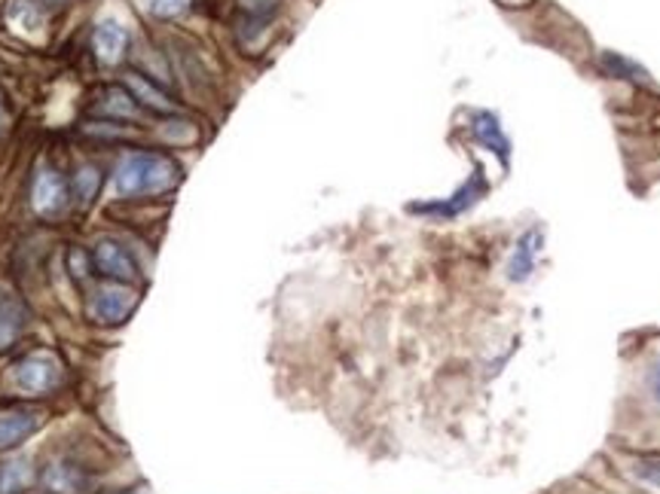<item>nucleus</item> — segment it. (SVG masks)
I'll list each match as a JSON object with an SVG mask.
<instances>
[{
  "mask_svg": "<svg viewBox=\"0 0 660 494\" xmlns=\"http://www.w3.org/2000/svg\"><path fill=\"white\" fill-rule=\"evenodd\" d=\"M93 46L98 62H105V65H120V62H126V55H129L132 34H129V28L120 25L117 19H105L101 25L95 28Z\"/></svg>",
  "mask_w": 660,
  "mask_h": 494,
  "instance_id": "obj_10",
  "label": "nucleus"
},
{
  "mask_svg": "<svg viewBox=\"0 0 660 494\" xmlns=\"http://www.w3.org/2000/svg\"><path fill=\"white\" fill-rule=\"evenodd\" d=\"M603 67H606L608 77H618V80H630V83H651V77H648L646 67H639L636 62H630V58H624V55L618 53H603Z\"/></svg>",
  "mask_w": 660,
  "mask_h": 494,
  "instance_id": "obj_18",
  "label": "nucleus"
},
{
  "mask_svg": "<svg viewBox=\"0 0 660 494\" xmlns=\"http://www.w3.org/2000/svg\"><path fill=\"white\" fill-rule=\"evenodd\" d=\"M7 22L22 34H34L43 28V3L41 0H10Z\"/></svg>",
  "mask_w": 660,
  "mask_h": 494,
  "instance_id": "obj_17",
  "label": "nucleus"
},
{
  "mask_svg": "<svg viewBox=\"0 0 660 494\" xmlns=\"http://www.w3.org/2000/svg\"><path fill=\"white\" fill-rule=\"evenodd\" d=\"M68 272L77 281L89 278V272H93V254H86L83 248H71V251H68Z\"/></svg>",
  "mask_w": 660,
  "mask_h": 494,
  "instance_id": "obj_22",
  "label": "nucleus"
},
{
  "mask_svg": "<svg viewBox=\"0 0 660 494\" xmlns=\"http://www.w3.org/2000/svg\"><path fill=\"white\" fill-rule=\"evenodd\" d=\"M41 3H50V7H55V3H65V0H41Z\"/></svg>",
  "mask_w": 660,
  "mask_h": 494,
  "instance_id": "obj_24",
  "label": "nucleus"
},
{
  "mask_svg": "<svg viewBox=\"0 0 660 494\" xmlns=\"http://www.w3.org/2000/svg\"><path fill=\"white\" fill-rule=\"evenodd\" d=\"M46 415L34 406H10L0 409V452H10L15 446L31 440L43 428Z\"/></svg>",
  "mask_w": 660,
  "mask_h": 494,
  "instance_id": "obj_7",
  "label": "nucleus"
},
{
  "mask_svg": "<svg viewBox=\"0 0 660 494\" xmlns=\"http://www.w3.org/2000/svg\"><path fill=\"white\" fill-rule=\"evenodd\" d=\"M541 251H544V232L539 227L526 229L520 239L513 241V251L508 256V281L513 284H523V281L532 278V272H535V263H539Z\"/></svg>",
  "mask_w": 660,
  "mask_h": 494,
  "instance_id": "obj_9",
  "label": "nucleus"
},
{
  "mask_svg": "<svg viewBox=\"0 0 660 494\" xmlns=\"http://www.w3.org/2000/svg\"><path fill=\"white\" fill-rule=\"evenodd\" d=\"M193 7V0H150V13L156 19H177Z\"/></svg>",
  "mask_w": 660,
  "mask_h": 494,
  "instance_id": "obj_21",
  "label": "nucleus"
},
{
  "mask_svg": "<svg viewBox=\"0 0 660 494\" xmlns=\"http://www.w3.org/2000/svg\"><path fill=\"white\" fill-rule=\"evenodd\" d=\"M28 308L10 290H0V351L15 345V339L25 333Z\"/></svg>",
  "mask_w": 660,
  "mask_h": 494,
  "instance_id": "obj_14",
  "label": "nucleus"
},
{
  "mask_svg": "<svg viewBox=\"0 0 660 494\" xmlns=\"http://www.w3.org/2000/svg\"><path fill=\"white\" fill-rule=\"evenodd\" d=\"M472 134L480 147L496 153L501 160V165H508V160H511V141H508V134H505L499 117H496L493 110H474Z\"/></svg>",
  "mask_w": 660,
  "mask_h": 494,
  "instance_id": "obj_11",
  "label": "nucleus"
},
{
  "mask_svg": "<svg viewBox=\"0 0 660 494\" xmlns=\"http://www.w3.org/2000/svg\"><path fill=\"white\" fill-rule=\"evenodd\" d=\"M630 470H634V476L642 482V485L660 492V458H642V461H636Z\"/></svg>",
  "mask_w": 660,
  "mask_h": 494,
  "instance_id": "obj_20",
  "label": "nucleus"
},
{
  "mask_svg": "<svg viewBox=\"0 0 660 494\" xmlns=\"http://www.w3.org/2000/svg\"><path fill=\"white\" fill-rule=\"evenodd\" d=\"M95 113H101V117H108V120L120 122V120H136V117L144 113V108H141V105H138L136 98L126 92V89H108L105 98L98 101Z\"/></svg>",
  "mask_w": 660,
  "mask_h": 494,
  "instance_id": "obj_16",
  "label": "nucleus"
},
{
  "mask_svg": "<svg viewBox=\"0 0 660 494\" xmlns=\"http://www.w3.org/2000/svg\"><path fill=\"white\" fill-rule=\"evenodd\" d=\"M93 266L105 281H120V284H136L138 266L129 248L117 239H101L93 251Z\"/></svg>",
  "mask_w": 660,
  "mask_h": 494,
  "instance_id": "obj_6",
  "label": "nucleus"
},
{
  "mask_svg": "<svg viewBox=\"0 0 660 494\" xmlns=\"http://www.w3.org/2000/svg\"><path fill=\"white\" fill-rule=\"evenodd\" d=\"M654 400L660 403V363H658V370H654Z\"/></svg>",
  "mask_w": 660,
  "mask_h": 494,
  "instance_id": "obj_23",
  "label": "nucleus"
},
{
  "mask_svg": "<svg viewBox=\"0 0 660 494\" xmlns=\"http://www.w3.org/2000/svg\"><path fill=\"white\" fill-rule=\"evenodd\" d=\"M98 184H101V177H98V168H95V165H83L80 172L71 177V189H74V196H77L83 205H89V201L95 199Z\"/></svg>",
  "mask_w": 660,
  "mask_h": 494,
  "instance_id": "obj_19",
  "label": "nucleus"
},
{
  "mask_svg": "<svg viewBox=\"0 0 660 494\" xmlns=\"http://www.w3.org/2000/svg\"><path fill=\"white\" fill-rule=\"evenodd\" d=\"M284 0H236V10H239V34L245 37V43L260 37L267 28L272 25V19L279 15Z\"/></svg>",
  "mask_w": 660,
  "mask_h": 494,
  "instance_id": "obj_12",
  "label": "nucleus"
},
{
  "mask_svg": "<svg viewBox=\"0 0 660 494\" xmlns=\"http://www.w3.org/2000/svg\"><path fill=\"white\" fill-rule=\"evenodd\" d=\"M43 494H50V492H43Z\"/></svg>",
  "mask_w": 660,
  "mask_h": 494,
  "instance_id": "obj_26",
  "label": "nucleus"
},
{
  "mask_svg": "<svg viewBox=\"0 0 660 494\" xmlns=\"http://www.w3.org/2000/svg\"><path fill=\"white\" fill-rule=\"evenodd\" d=\"M126 92L132 95L141 108L153 110V113H175L177 110L175 98L165 92L160 83L150 80L148 74L129 70V74H126Z\"/></svg>",
  "mask_w": 660,
  "mask_h": 494,
  "instance_id": "obj_13",
  "label": "nucleus"
},
{
  "mask_svg": "<svg viewBox=\"0 0 660 494\" xmlns=\"http://www.w3.org/2000/svg\"><path fill=\"white\" fill-rule=\"evenodd\" d=\"M486 189H489V184H486L484 168L477 165L472 177H468V180H465V184H462L450 199L432 201V205H413V211H416V215H434L450 220V217L465 215L468 208H474V205L486 196Z\"/></svg>",
  "mask_w": 660,
  "mask_h": 494,
  "instance_id": "obj_5",
  "label": "nucleus"
},
{
  "mask_svg": "<svg viewBox=\"0 0 660 494\" xmlns=\"http://www.w3.org/2000/svg\"><path fill=\"white\" fill-rule=\"evenodd\" d=\"M31 205L43 220H58L71 205V184L53 165H41L31 184Z\"/></svg>",
  "mask_w": 660,
  "mask_h": 494,
  "instance_id": "obj_4",
  "label": "nucleus"
},
{
  "mask_svg": "<svg viewBox=\"0 0 660 494\" xmlns=\"http://www.w3.org/2000/svg\"><path fill=\"white\" fill-rule=\"evenodd\" d=\"M0 125H3V101H0Z\"/></svg>",
  "mask_w": 660,
  "mask_h": 494,
  "instance_id": "obj_25",
  "label": "nucleus"
},
{
  "mask_svg": "<svg viewBox=\"0 0 660 494\" xmlns=\"http://www.w3.org/2000/svg\"><path fill=\"white\" fill-rule=\"evenodd\" d=\"M113 193L120 199H150V196H165L181 184V165L165 153H150V150H136L126 153L117 168H113Z\"/></svg>",
  "mask_w": 660,
  "mask_h": 494,
  "instance_id": "obj_1",
  "label": "nucleus"
},
{
  "mask_svg": "<svg viewBox=\"0 0 660 494\" xmlns=\"http://www.w3.org/2000/svg\"><path fill=\"white\" fill-rule=\"evenodd\" d=\"M138 303H141V294L132 284L105 281L89 294V318L98 327H120L136 315Z\"/></svg>",
  "mask_w": 660,
  "mask_h": 494,
  "instance_id": "obj_3",
  "label": "nucleus"
},
{
  "mask_svg": "<svg viewBox=\"0 0 660 494\" xmlns=\"http://www.w3.org/2000/svg\"><path fill=\"white\" fill-rule=\"evenodd\" d=\"M41 482L50 494H93V476L68 458H53L43 468Z\"/></svg>",
  "mask_w": 660,
  "mask_h": 494,
  "instance_id": "obj_8",
  "label": "nucleus"
},
{
  "mask_svg": "<svg viewBox=\"0 0 660 494\" xmlns=\"http://www.w3.org/2000/svg\"><path fill=\"white\" fill-rule=\"evenodd\" d=\"M10 385L22 397H50L62 385V361L50 351H31L10 366Z\"/></svg>",
  "mask_w": 660,
  "mask_h": 494,
  "instance_id": "obj_2",
  "label": "nucleus"
},
{
  "mask_svg": "<svg viewBox=\"0 0 660 494\" xmlns=\"http://www.w3.org/2000/svg\"><path fill=\"white\" fill-rule=\"evenodd\" d=\"M34 464L31 458H13L0 464V494H25L34 482Z\"/></svg>",
  "mask_w": 660,
  "mask_h": 494,
  "instance_id": "obj_15",
  "label": "nucleus"
}]
</instances>
